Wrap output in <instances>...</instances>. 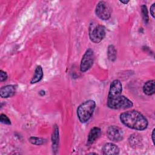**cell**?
I'll list each match as a JSON object with an SVG mask.
<instances>
[{"label": "cell", "mask_w": 155, "mask_h": 155, "mask_svg": "<svg viewBox=\"0 0 155 155\" xmlns=\"http://www.w3.org/2000/svg\"><path fill=\"white\" fill-rule=\"evenodd\" d=\"M106 35L105 28L102 25L97 24L92 27L89 30V37L94 43H99L105 38Z\"/></svg>", "instance_id": "277c9868"}, {"label": "cell", "mask_w": 155, "mask_h": 155, "mask_svg": "<svg viewBox=\"0 0 155 155\" xmlns=\"http://www.w3.org/2000/svg\"><path fill=\"white\" fill-rule=\"evenodd\" d=\"M154 10H155V3H153L151 6L150 7V14L151 15V16L154 18L155 16H154V14H155V12H154Z\"/></svg>", "instance_id": "d6986e66"}, {"label": "cell", "mask_w": 155, "mask_h": 155, "mask_svg": "<svg viewBox=\"0 0 155 155\" xmlns=\"http://www.w3.org/2000/svg\"><path fill=\"white\" fill-rule=\"evenodd\" d=\"M94 59V51L91 48H88L82 56L80 64V70L81 72H85L92 66Z\"/></svg>", "instance_id": "8992f818"}, {"label": "cell", "mask_w": 155, "mask_h": 155, "mask_svg": "<svg viewBox=\"0 0 155 155\" xmlns=\"http://www.w3.org/2000/svg\"><path fill=\"white\" fill-rule=\"evenodd\" d=\"M0 121L1 123L6 125H11L10 119L4 114H1L0 116Z\"/></svg>", "instance_id": "e0dca14e"}, {"label": "cell", "mask_w": 155, "mask_h": 155, "mask_svg": "<svg viewBox=\"0 0 155 155\" xmlns=\"http://www.w3.org/2000/svg\"><path fill=\"white\" fill-rule=\"evenodd\" d=\"M143 91L145 94L148 96H151L154 94L155 81L153 79L146 82L143 86Z\"/></svg>", "instance_id": "8fae6325"}, {"label": "cell", "mask_w": 155, "mask_h": 155, "mask_svg": "<svg viewBox=\"0 0 155 155\" xmlns=\"http://www.w3.org/2000/svg\"><path fill=\"white\" fill-rule=\"evenodd\" d=\"M122 85L121 82L115 79L110 84L107 97V105L111 109H126L133 107L131 101L122 95Z\"/></svg>", "instance_id": "6da1fadb"}, {"label": "cell", "mask_w": 155, "mask_h": 155, "mask_svg": "<svg viewBox=\"0 0 155 155\" xmlns=\"http://www.w3.org/2000/svg\"><path fill=\"white\" fill-rule=\"evenodd\" d=\"M121 3H122V4H127V3H128L129 2V1L128 0H127V1H123V0H120L119 1Z\"/></svg>", "instance_id": "44dd1931"}, {"label": "cell", "mask_w": 155, "mask_h": 155, "mask_svg": "<svg viewBox=\"0 0 155 155\" xmlns=\"http://www.w3.org/2000/svg\"><path fill=\"white\" fill-rule=\"evenodd\" d=\"M101 134V130L99 127H94L91 129L87 138V144L91 145L97 139Z\"/></svg>", "instance_id": "30bf717a"}, {"label": "cell", "mask_w": 155, "mask_h": 155, "mask_svg": "<svg viewBox=\"0 0 155 155\" xmlns=\"http://www.w3.org/2000/svg\"><path fill=\"white\" fill-rule=\"evenodd\" d=\"M154 136H155V128H154L152 131V133H151V139H152V141H153V143L154 145V140H155Z\"/></svg>", "instance_id": "ffe728a7"}, {"label": "cell", "mask_w": 155, "mask_h": 155, "mask_svg": "<svg viewBox=\"0 0 155 155\" xmlns=\"http://www.w3.org/2000/svg\"><path fill=\"white\" fill-rule=\"evenodd\" d=\"M29 142L33 145H41L42 144H44L46 142L47 140L44 139V138H41V137H30L29 138Z\"/></svg>", "instance_id": "9a60e30c"}, {"label": "cell", "mask_w": 155, "mask_h": 155, "mask_svg": "<svg viewBox=\"0 0 155 155\" xmlns=\"http://www.w3.org/2000/svg\"><path fill=\"white\" fill-rule=\"evenodd\" d=\"M95 13L96 16L101 19L104 21L108 20L111 16V7L108 2L101 1L96 7Z\"/></svg>", "instance_id": "5b68a950"}, {"label": "cell", "mask_w": 155, "mask_h": 155, "mask_svg": "<svg viewBox=\"0 0 155 155\" xmlns=\"http://www.w3.org/2000/svg\"><path fill=\"white\" fill-rule=\"evenodd\" d=\"M59 128L56 125L54 126L51 135V142L53 151H57L59 145Z\"/></svg>", "instance_id": "7c38bea8"}, {"label": "cell", "mask_w": 155, "mask_h": 155, "mask_svg": "<svg viewBox=\"0 0 155 155\" xmlns=\"http://www.w3.org/2000/svg\"><path fill=\"white\" fill-rule=\"evenodd\" d=\"M7 74L6 72L4 71L3 70H1L0 71V81L1 82H3L5 81L7 79Z\"/></svg>", "instance_id": "ac0fdd59"}, {"label": "cell", "mask_w": 155, "mask_h": 155, "mask_svg": "<svg viewBox=\"0 0 155 155\" xmlns=\"http://www.w3.org/2000/svg\"><path fill=\"white\" fill-rule=\"evenodd\" d=\"M117 51L115 47L113 45H110L107 49V55L110 61H114L116 59Z\"/></svg>", "instance_id": "5bb4252c"}, {"label": "cell", "mask_w": 155, "mask_h": 155, "mask_svg": "<svg viewBox=\"0 0 155 155\" xmlns=\"http://www.w3.org/2000/svg\"><path fill=\"white\" fill-rule=\"evenodd\" d=\"M107 135L108 138L113 142L120 141L124 137L122 130L115 125H111L108 127L107 131Z\"/></svg>", "instance_id": "52a82bcc"}, {"label": "cell", "mask_w": 155, "mask_h": 155, "mask_svg": "<svg viewBox=\"0 0 155 155\" xmlns=\"http://www.w3.org/2000/svg\"><path fill=\"white\" fill-rule=\"evenodd\" d=\"M102 153L105 155H116L119 153L118 147L113 143H107L102 147Z\"/></svg>", "instance_id": "ba28073f"}, {"label": "cell", "mask_w": 155, "mask_h": 155, "mask_svg": "<svg viewBox=\"0 0 155 155\" xmlns=\"http://www.w3.org/2000/svg\"><path fill=\"white\" fill-rule=\"evenodd\" d=\"M16 92V87L14 85H7L0 89V96L2 98H7L13 96Z\"/></svg>", "instance_id": "9c48e42d"}, {"label": "cell", "mask_w": 155, "mask_h": 155, "mask_svg": "<svg viewBox=\"0 0 155 155\" xmlns=\"http://www.w3.org/2000/svg\"><path fill=\"white\" fill-rule=\"evenodd\" d=\"M96 108V102L93 100H88L82 102L77 109V116L79 121L86 123L92 116Z\"/></svg>", "instance_id": "3957f363"}, {"label": "cell", "mask_w": 155, "mask_h": 155, "mask_svg": "<svg viewBox=\"0 0 155 155\" xmlns=\"http://www.w3.org/2000/svg\"><path fill=\"white\" fill-rule=\"evenodd\" d=\"M43 70L41 65H38L35 69V74L30 81L31 84H35L39 82L43 77Z\"/></svg>", "instance_id": "4fadbf2b"}, {"label": "cell", "mask_w": 155, "mask_h": 155, "mask_svg": "<svg viewBox=\"0 0 155 155\" xmlns=\"http://www.w3.org/2000/svg\"><path fill=\"white\" fill-rule=\"evenodd\" d=\"M120 122L126 127L142 131L148 127V120L145 117L137 110H129L123 112L120 115Z\"/></svg>", "instance_id": "7a4b0ae2"}, {"label": "cell", "mask_w": 155, "mask_h": 155, "mask_svg": "<svg viewBox=\"0 0 155 155\" xmlns=\"http://www.w3.org/2000/svg\"><path fill=\"white\" fill-rule=\"evenodd\" d=\"M141 13L143 18V20L145 24H147L149 20L148 15V10L147 8L145 5H142L141 6Z\"/></svg>", "instance_id": "2e32d148"}]
</instances>
